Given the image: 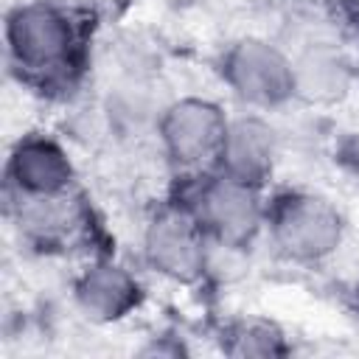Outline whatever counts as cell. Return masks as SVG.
<instances>
[{
  "label": "cell",
  "mask_w": 359,
  "mask_h": 359,
  "mask_svg": "<svg viewBox=\"0 0 359 359\" xmlns=\"http://www.w3.org/2000/svg\"><path fill=\"white\" fill-rule=\"evenodd\" d=\"M6 56L39 90L67 87L81 70L84 34L67 0H22L6 11Z\"/></svg>",
  "instance_id": "obj_1"
},
{
  "label": "cell",
  "mask_w": 359,
  "mask_h": 359,
  "mask_svg": "<svg viewBox=\"0 0 359 359\" xmlns=\"http://www.w3.org/2000/svg\"><path fill=\"white\" fill-rule=\"evenodd\" d=\"M174 202L191 210L216 250H250L266 230V188L216 168L180 174Z\"/></svg>",
  "instance_id": "obj_2"
},
{
  "label": "cell",
  "mask_w": 359,
  "mask_h": 359,
  "mask_svg": "<svg viewBox=\"0 0 359 359\" xmlns=\"http://www.w3.org/2000/svg\"><path fill=\"white\" fill-rule=\"evenodd\" d=\"M339 205L311 188H280L266 196V230L275 252L297 266H320L345 244Z\"/></svg>",
  "instance_id": "obj_3"
},
{
  "label": "cell",
  "mask_w": 359,
  "mask_h": 359,
  "mask_svg": "<svg viewBox=\"0 0 359 359\" xmlns=\"http://www.w3.org/2000/svg\"><path fill=\"white\" fill-rule=\"evenodd\" d=\"M219 76L227 93L252 112H278L297 101L294 56L266 36H241L222 50Z\"/></svg>",
  "instance_id": "obj_4"
},
{
  "label": "cell",
  "mask_w": 359,
  "mask_h": 359,
  "mask_svg": "<svg viewBox=\"0 0 359 359\" xmlns=\"http://www.w3.org/2000/svg\"><path fill=\"white\" fill-rule=\"evenodd\" d=\"M213 244L180 202L160 205L140 230V258L149 272L177 286H199L213 269Z\"/></svg>",
  "instance_id": "obj_5"
},
{
  "label": "cell",
  "mask_w": 359,
  "mask_h": 359,
  "mask_svg": "<svg viewBox=\"0 0 359 359\" xmlns=\"http://www.w3.org/2000/svg\"><path fill=\"white\" fill-rule=\"evenodd\" d=\"M230 112L210 95H180L154 115V135L163 157L177 174H196L216 165Z\"/></svg>",
  "instance_id": "obj_6"
},
{
  "label": "cell",
  "mask_w": 359,
  "mask_h": 359,
  "mask_svg": "<svg viewBox=\"0 0 359 359\" xmlns=\"http://www.w3.org/2000/svg\"><path fill=\"white\" fill-rule=\"evenodd\" d=\"M6 213L20 238L36 250H67L90 238L93 210L79 188L50 196L6 194Z\"/></svg>",
  "instance_id": "obj_7"
},
{
  "label": "cell",
  "mask_w": 359,
  "mask_h": 359,
  "mask_svg": "<svg viewBox=\"0 0 359 359\" xmlns=\"http://www.w3.org/2000/svg\"><path fill=\"white\" fill-rule=\"evenodd\" d=\"M73 306L95 325L129 320L143 306V283L132 266L109 255H90L70 283Z\"/></svg>",
  "instance_id": "obj_8"
},
{
  "label": "cell",
  "mask_w": 359,
  "mask_h": 359,
  "mask_svg": "<svg viewBox=\"0 0 359 359\" xmlns=\"http://www.w3.org/2000/svg\"><path fill=\"white\" fill-rule=\"evenodd\" d=\"M76 163L67 146L48 132H25L14 140L6 157V194L50 196L73 191Z\"/></svg>",
  "instance_id": "obj_9"
},
{
  "label": "cell",
  "mask_w": 359,
  "mask_h": 359,
  "mask_svg": "<svg viewBox=\"0 0 359 359\" xmlns=\"http://www.w3.org/2000/svg\"><path fill=\"white\" fill-rule=\"evenodd\" d=\"M278 163H280V135L269 121V115L252 109L230 115L213 168L241 182L266 188L269 180L275 177Z\"/></svg>",
  "instance_id": "obj_10"
},
{
  "label": "cell",
  "mask_w": 359,
  "mask_h": 359,
  "mask_svg": "<svg viewBox=\"0 0 359 359\" xmlns=\"http://www.w3.org/2000/svg\"><path fill=\"white\" fill-rule=\"evenodd\" d=\"M297 101L303 104H337L351 93V62L331 45H309L294 56Z\"/></svg>",
  "instance_id": "obj_11"
},
{
  "label": "cell",
  "mask_w": 359,
  "mask_h": 359,
  "mask_svg": "<svg viewBox=\"0 0 359 359\" xmlns=\"http://www.w3.org/2000/svg\"><path fill=\"white\" fill-rule=\"evenodd\" d=\"M222 351L230 356H286L292 353L286 331L264 317H241L224 325Z\"/></svg>",
  "instance_id": "obj_12"
},
{
  "label": "cell",
  "mask_w": 359,
  "mask_h": 359,
  "mask_svg": "<svg viewBox=\"0 0 359 359\" xmlns=\"http://www.w3.org/2000/svg\"><path fill=\"white\" fill-rule=\"evenodd\" d=\"M356 300H359V286H356Z\"/></svg>",
  "instance_id": "obj_13"
}]
</instances>
